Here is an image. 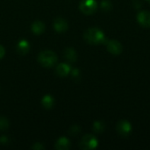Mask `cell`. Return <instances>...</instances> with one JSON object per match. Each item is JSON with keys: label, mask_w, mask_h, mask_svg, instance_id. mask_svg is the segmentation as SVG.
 <instances>
[{"label": "cell", "mask_w": 150, "mask_h": 150, "mask_svg": "<svg viewBox=\"0 0 150 150\" xmlns=\"http://www.w3.org/2000/svg\"><path fill=\"white\" fill-rule=\"evenodd\" d=\"M80 11L85 15L93 14L98 9V4L96 0H82L79 4Z\"/></svg>", "instance_id": "cell-4"}, {"label": "cell", "mask_w": 150, "mask_h": 150, "mask_svg": "<svg viewBox=\"0 0 150 150\" xmlns=\"http://www.w3.org/2000/svg\"><path fill=\"white\" fill-rule=\"evenodd\" d=\"M4 54H5V49L2 45H0V60L4 56Z\"/></svg>", "instance_id": "cell-20"}, {"label": "cell", "mask_w": 150, "mask_h": 150, "mask_svg": "<svg viewBox=\"0 0 150 150\" xmlns=\"http://www.w3.org/2000/svg\"><path fill=\"white\" fill-rule=\"evenodd\" d=\"M137 20L141 25L144 27H150V12L148 11H142L137 15Z\"/></svg>", "instance_id": "cell-8"}, {"label": "cell", "mask_w": 150, "mask_h": 150, "mask_svg": "<svg viewBox=\"0 0 150 150\" xmlns=\"http://www.w3.org/2000/svg\"><path fill=\"white\" fill-rule=\"evenodd\" d=\"M55 72L59 76H67L70 73V67L67 63H60L56 66Z\"/></svg>", "instance_id": "cell-12"}, {"label": "cell", "mask_w": 150, "mask_h": 150, "mask_svg": "<svg viewBox=\"0 0 150 150\" xmlns=\"http://www.w3.org/2000/svg\"><path fill=\"white\" fill-rule=\"evenodd\" d=\"M79 132H80V127H79L78 126L76 125V126H73V127L69 129V134H71V135H76Z\"/></svg>", "instance_id": "cell-18"}, {"label": "cell", "mask_w": 150, "mask_h": 150, "mask_svg": "<svg viewBox=\"0 0 150 150\" xmlns=\"http://www.w3.org/2000/svg\"><path fill=\"white\" fill-rule=\"evenodd\" d=\"M41 105L47 110L52 109L54 105V99L51 95H45L41 99Z\"/></svg>", "instance_id": "cell-14"}, {"label": "cell", "mask_w": 150, "mask_h": 150, "mask_svg": "<svg viewBox=\"0 0 150 150\" xmlns=\"http://www.w3.org/2000/svg\"><path fill=\"white\" fill-rule=\"evenodd\" d=\"M101 8L105 11H109L112 10V3L108 0H104L102 3H101Z\"/></svg>", "instance_id": "cell-17"}, {"label": "cell", "mask_w": 150, "mask_h": 150, "mask_svg": "<svg viewBox=\"0 0 150 150\" xmlns=\"http://www.w3.org/2000/svg\"><path fill=\"white\" fill-rule=\"evenodd\" d=\"M54 148L57 150H69L71 148V144L69 139L66 137H61L56 141Z\"/></svg>", "instance_id": "cell-10"}, {"label": "cell", "mask_w": 150, "mask_h": 150, "mask_svg": "<svg viewBox=\"0 0 150 150\" xmlns=\"http://www.w3.org/2000/svg\"><path fill=\"white\" fill-rule=\"evenodd\" d=\"M98 143V140L95 136L91 134H86L82 138L79 143V148L83 150L94 149L97 148Z\"/></svg>", "instance_id": "cell-3"}, {"label": "cell", "mask_w": 150, "mask_h": 150, "mask_svg": "<svg viewBox=\"0 0 150 150\" xmlns=\"http://www.w3.org/2000/svg\"><path fill=\"white\" fill-rule=\"evenodd\" d=\"M10 123L9 120L4 117V116H0V131H5L9 128Z\"/></svg>", "instance_id": "cell-15"}, {"label": "cell", "mask_w": 150, "mask_h": 150, "mask_svg": "<svg viewBox=\"0 0 150 150\" xmlns=\"http://www.w3.org/2000/svg\"><path fill=\"white\" fill-rule=\"evenodd\" d=\"M122 45L118 40H110L107 43V50L112 54H120L122 52Z\"/></svg>", "instance_id": "cell-7"}, {"label": "cell", "mask_w": 150, "mask_h": 150, "mask_svg": "<svg viewBox=\"0 0 150 150\" xmlns=\"http://www.w3.org/2000/svg\"><path fill=\"white\" fill-rule=\"evenodd\" d=\"M45 29H46L45 24L40 20L34 21L31 25V30H32L33 33H34L36 35H40V34L43 33L45 32Z\"/></svg>", "instance_id": "cell-11"}, {"label": "cell", "mask_w": 150, "mask_h": 150, "mask_svg": "<svg viewBox=\"0 0 150 150\" xmlns=\"http://www.w3.org/2000/svg\"><path fill=\"white\" fill-rule=\"evenodd\" d=\"M53 26H54V29L55 30V32L57 33H65L68 28H69V25H68V22L62 18H57L54 19V24H53Z\"/></svg>", "instance_id": "cell-6"}, {"label": "cell", "mask_w": 150, "mask_h": 150, "mask_svg": "<svg viewBox=\"0 0 150 150\" xmlns=\"http://www.w3.org/2000/svg\"><path fill=\"white\" fill-rule=\"evenodd\" d=\"M30 50V44L25 40H21L18 42L16 47V51L18 54L25 55Z\"/></svg>", "instance_id": "cell-9"}, {"label": "cell", "mask_w": 150, "mask_h": 150, "mask_svg": "<svg viewBox=\"0 0 150 150\" xmlns=\"http://www.w3.org/2000/svg\"><path fill=\"white\" fill-rule=\"evenodd\" d=\"M7 142H8V138L6 137V136H2L1 138H0V143L1 144H7Z\"/></svg>", "instance_id": "cell-21"}, {"label": "cell", "mask_w": 150, "mask_h": 150, "mask_svg": "<svg viewBox=\"0 0 150 150\" xmlns=\"http://www.w3.org/2000/svg\"><path fill=\"white\" fill-rule=\"evenodd\" d=\"M93 128H94V131L97 132V133H101L104 131L105 129V125L103 122L101 121H96L94 124H93Z\"/></svg>", "instance_id": "cell-16"}, {"label": "cell", "mask_w": 150, "mask_h": 150, "mask_svg": "<svg viewBox=\"0 0 150 150\" xmlns=\"http://www.w3.org/2000/svg\"><path fill=\"white\" fill-rule=\"evenodd\" d=\"M83 37L85 41L91 45H99L105 41V33L100 29L96 27L87 29L83 34Z\"/></svg>", "instance_id": "cell-1"}, {"label": "cell", "mask_w": 150, "mask_h": 150, "mask_svg": "<svg viewBox=\"0 0 150 150\" xmlns=\"http://www.w3.org/2000/svg\"><path fill=\"white\" fill-rule=\"evenodd\" d=\"M64 57L69 62H75L77 60V54L75 49L68 47L64 50Z\"/></svg>", "instance_id": "cell-13"}, {"label": "cell", "mask_w": 150, "mask_h": 150, "mask_svg": "<svg viewBox=\"0 0 150 150\" xmlns=\"http://www.w3.org/2000/svg\"><path fill=\"white\" fill-rule=\"evenodd\" d=\"M117 132L123 137H127L130 134L132 130V126L127 120H120L116 126Z\"/></svg>", "instance_id": "cell-5"}, {"label": "cell", "mask_w": 150, "mask_h": 150, "mask_svg": "<svg viewBox=\"0 0 150 150\" xmlns=\"http://www.w3.org/2000/svg\"><path fill=\"white\" fill-rule=\"evenodd\" d=\"M57 54L52 50H44L38 55V62L45 68H52L57 62Z\"/></svg>", "instance_id": "cell-2"}, {"label": "cell", "mask_w": 150, "mask_h": 150, "mask_svg": "<svg viewBox=\"0 0 150 150\" xmlns=\"http://www.w3.org/2000/svg\"><path fill=\"white\" fill-rule=\"evenodd\" d=\"M32 149L34 150H42V149H45V147H44L41 143H40V142H36V143H34V144L32 146Z\"/></svg>", "instance_id": "cell-19"}]
</instances>
